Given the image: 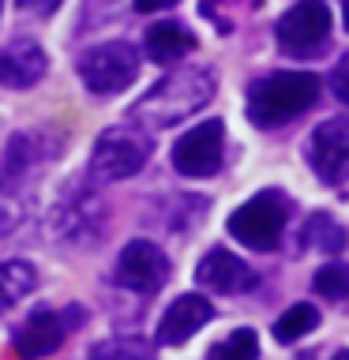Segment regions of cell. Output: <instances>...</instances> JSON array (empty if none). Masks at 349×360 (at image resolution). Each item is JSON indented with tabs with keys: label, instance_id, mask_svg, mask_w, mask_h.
<instances>
[{
	"label": "cell",
	"instance_id": "2e32d148",
	"mask_svg": "<svg viewBox=\"0 0 349 360\" xmlns=\"http://www.w3.org/2000/svg\"><path fill=\"white\" fill-rule=\"evenodd\" d=\"M143 49H146V56H151L154 64H177V60H184V56L196 49V34H191L184 22L165 19V22H154V27L146 30Z\"/></svg>",
	"mask_w": 349,
	"mask_h": 360
},
{
	"label": "cell",
	"instance_id": "603a6c76",
	"mask_svg": "<svg viewBox=\"0 0 349 360\" xmlns=\"http://www.w3.org/2000/svg\"><path fill=\"white\" fill-rule=\"evenodd\" d=\"M19 221H23V202L0 191V236H4V233H11Z\"/></svg>",
	"mask_w": 349,
	"mask_h": 360
},
{
	"label": "cell",
	"instance_id": "9a60e30c",
	"mask_svg": "<svg viewBox=\"0 0 349 360\" xmlns=\"http://www.w3.org/2000/svg\"><path fill=\"white\" fill-rule=\"evenodd\" d=\"M49 68L42 45L34 41H11L8 49H0V86L11 90H30Z\"/></svg>",
	"mask_w": 349,
	"mask_h": 360
},
{
	"label": "cell",
	"instance_id": "7c38bea8",
	"mask_svg": "<svg viewBox=\"0 0 349 360\" xmlns=\"http://www.w3.org/2000/svg\"><path fill=\"white\" fill-rule=\"evenodd\" d=\"M196 278H199V285H207L214 292H225V297L248 292V289L259 285V274L244 263V259H236L229 248H210V252L199 259Z\"/></svg>",
	"mask_w": 349,
	"mask_h": 360
},
{
	"label": "cell",
	"instance_id": "6da1fadb",
	"mask_svg": "<svg viewBox=\"0 0 349 360\" xmlns=\"http://www.w3.org/2000/svg\"><path fill=\"white\" fill-rule=\"evenodd\" d=\"M214 98V72L210 68H177L162 83H154L146 94L132 105V124L139 128H173V124L188 120Z\"/></svg>",
	"mask_w": 349,
	"mask_h": 360
},
{
	"label": "cell",
	"instance_id": "4316f807",
	"mask_svg": "<svg viewBox=\"0 0 349 360\" xmlns=\"http://www.w3.org/2000/svg\"><path fill=\"white\" fill-rule=\"evenodd\" d=\"M334 360H349V349H338V353H334Z\"/></svg>",
	"mask_w": 349,
	"mask_h": 360
},
{
	"label": "cell",
	"instance_id": "cb8c5ba5",
	"mask_svg": "<svg viewBox=\"0 0 349 360\" xmlns=\"http://www.w3.org/2000/svg\"><path fill=\"white\" fill-rule=\"evenodd\" d=\"M331 94L342 101V105H349V53L334 64V72H331Z\"/></svg>",
	"mask_w": 349,
	"mask_h": 360
},
{
	"label": "cell",
	"instance_id": "ba28073f",
	"mask_svg": "<svg viewBox=\"0 0 349 360\" xmlns=\"http://www.w3.org/2000/svg\"><path fill=\"white\" fill-rule=\"evenodd\" d=\"M225 158V124L199 120L173 143V169L180 176H214Z\"/></svg>",
	"mask_w": 349,
	"mask_h": 360
},
{
	"label": "cell",
	"instance_id": "52a82bcc",
	"mask_svg": "<svg viewBox=\"0 0 349 360\" xmlns=\"http://www.w3.org/2000/svg\"><path fill=\"white\" fill-rule=\"evenodd\" d=\"M106 229V202L90 184L68 188L53 207V233L64 244H87Z\"/></svg>",
	"mask_w": 349,
	"mask_h": 360
},
{
	"label": "cell",
	"instance_id": "5b68a950",
	"mask_svg": "<svg viewBox=\"0 0 349 360\" xmlns=\"http://www.w3.org/2000/svg\"><path fill=\"white\" fill-rule=\"evenodd\" d=\"M79 79L90 94H117L139 75V53L132 41H101L79 53Z\"/></svg>",
	"mask_w": 349,
	"mask_h": 360
},
{
	"label": "cell",
	"instance_id": "8fae6325",
	"mask_svg": "<svg viewBox=\"0 0 349 360\" xmlns=\"http://www.w3.org/2000/svg\"><path fill=\"white\" fill-rule=\"evenodd\" d=\"M68 330H72V311H34L15 330L11 345H15V353L23 360H42L64 345Z\"/></svg>",
	"mask_w": 349,
	"mask_h": 360
},
{
	"label": "cell",
	"instance_id": "8992f818",
	"mask_svg": "<svg viewBox=\"0 0 349 360\" xmlns=\"http://www.w3.org/2000/svg\"><path fill=\"white\" fill-rule=\"evenodd\" d=\"M278 45L289 56H315L331 41V8L326 0H297L286 15L278 19Z\"/></svg>",
	"mask_w": 349,
	"mask_h": 360
},
{
	"label": "cell",
	"instance_id": "3957f363",
	"mask_svg": "<svg viewBox=\"0 0 349 360\" xmlns=\"http://www.w3.org/2000/svg\"><path fill=\"white\" fill-rule=\"evenodd\" d=\"M146 158H151V135L139 124L106 128L94 139V150H90V180H98V184L128 180L146 165Z\"/></svg>",
	"mask_w": 349,
	"mask_h": 360
},
{
	"label": "cell",
	"instance_id": "9c48e42d",
	"mask_svg": "<svg viewBox=\"0 0 349 360\" xmlns=\"http://www.w3.org/2000/svg\"><path fill=\"white\" fill-rule=\"evenodd\" d=\"M113 281L128 292H158L169 281V259L158 244L151 240H132L124 244V252L117 255L113 266Z\"/></svg>",
	"mask_w": 349,
	"mask_h": 360
},
{
	"label": "cell",
	"instance_id": "44dd1931",
	"mask_svg": "<svg viewBox=\"0 0 349 360\" xmlns=\"http://www.w3.org/2000/svg\"><path fill=\"white\" fill-rule=\"evenodd\" d=\"M207 360H259V338H255V330H248V326L233 330L229 338H222L218 345H210Z\"/></svg>",
	"mask_w": 349,
	"mask_h": 360
},
{
	"label": "cell",
	"instance_id": "d4e9b609",
	"mask_svg": "<svg viewBox=\"0 0 349 360\" xmlns=\"http://www.w3.org/2000/svg\"><path fill=\"white\" fill-rule=\"evenodd\" d=\"M61 4H64V0H19V8L23 11H34V15H53Z\"/></svg>",
	"mask_w": 349,
	"mask_h": 360
},
{
	"label": "cell",
	"instance_id": "30bf717a",
	"mask_svg": "<svg viewBox=\"0 0 349 360\" xmlns=\"http://www.w3.org/2000/svg\"><path fill=\"white\" fill-rule=\"evenodd\" d=\"M308 162L323 184H342L349 176V117H331L312 131Z\"/></svg>",
	"mask_w": 349,
	"mask_h": 360
},
{
	"label": "cell",
	"instance_id": "5bb4252c",
	"mask_svg": "<svg viewBox=\"0 0 349 360\" xmlns=\"http://www.w3.org/2000/svg\"><path fill=\"white\" fill-rule=\"evenodd\" d=\"M56 158V139H49L45 131H19L11 135L4 146V162H0V184H11V180L27 176L34 165Z\"/></svg>",
	"mask_w": 349,
	"mask_h": 360
},
{
	"label": "cell",
	"instance_id": "d6986e66",
	"mask_svg": "<svg viewBox=\"0 0 349 360\" xmlns=\"http://www.w3.org/2000/svg\"><path fill=\"white\" fill-rule=\"evenodd\" d=\"M300 240H304V248H319V252H342L345 229L334 218H326V214H312L300 229Z\"/></svg>",
	"mask_w": 349,
	"mask_h": 360
},
{
	"label": "cell",
	"instance_id": "7402d4cb",
	"mask_svg": "<svg viewBox=\"0 0 349 360\" xmlns=\"http://www.w3.org/2000/svg\"><path fill=\"white\" fill-rule=\"evenodd\" d=\"M312 289L319 292L323 300H345L349 297V266L345 263H326L315 270Z\"/></svg>",
	"mask_w": 349,
	"mask_h": 360
},
{
	"label": "cell",
	"instance_id": "83f0119b",
	"mask_svg": "<svg viewBox=\"0 0 349 360\" xmlns=\"http://www.w3.org/2000/svg\"><path fill=\"white\" fill-rule=\"evenodd\" d=\"M345 30H349V0H345Z\"/></svg>",
	"mask_w": 349,
	"mask_h": 360
},
{
	"label": "cell",
	"instance_id": "7a4b0ae2",
	"mask_svg": "<svg viewBox=\"0 0 349 360\" xmlns=\"http://www.w3.org/2000/svg\"><path fill=\"white\" fill-rule=\"evenodd\" d=\"M319 90L323 83L312 72H270L248 90V120L255 128H281L308 112L319 101Z\"/></svg>",
	"mask_w": 349,
	"mask_h": 360
},
{
	"label": "cell",
	"instance_id": "ffe728a7",
	"mask_svg": "<svg viewBox=\"0 0 349 360\" xmlns=\"http://www.w3.org/2000/svg\"><path fill=\"white\" fill-rule=\"evenodd\" d=\"M87 360H154V345L143 338H106L90 349Z\"/></svg>",
	"mask_w": 349,
	"mask_h": 360
},
{
	"label": "cell",
	"instance_id": "ac0fdd59",
	"mask_svg": "<svg viewBox=\"0 0 349 360\" xmlns=\"http://www.w3.org/2000/svg\"><path fill=\"white\" fill-rule=\"evenodd\" d=\"M315 326H319V311H315V304H293V308H286L278 315L274 338L281 345H293V342H300L304 334H312Z\"/></svg>",
	"mask_w": 349,
	"mask_h": 360
},
{
	"label": "cell",
	"instance_id": "277c9868",
	"mask_svg": "<svg viewBox=\"0 0 349 360\" xmlns=\"http://www.w3.org/2000/svg\"><path fill=\"white\" fill-rule=\"evenodd\" d=\"M289 225V199L281 191H259L229 214V233L252 252H274Z\"/></svg>",
	"mask_w": 349,
	"mask_h": 360
},
{
	"label": "cell",
	"instance_id": "e0dca14e",
	"mask_svg": "<svg viewBox=\"0 0 349 360\" xmlns=\"http://www.w3.org/2000/svg\"><path fill=\"white\" fill-rule=\"evenodd\" d=\"M34 285H38V270L30 263H23V259L0 263V315L8 308H15L27 292H34Z\"/></svg>",
	"mask_w": 349,
	"mask_h": 360
},
{
	"label": "cell",
	"instance_id": "484cf974",
	"mask_svg": "<svg viewBox=\"0 0 349 360\" xmlns=\"http://www.w3.org/2000/svg\"><path fill=\"white\" fill-rule=\"evenodd\" d=\"M177 0H135V8L139 11H162V8H173Z\"/></svg>",
	"mask_w": 349,
	"mask_h": 360
},
{
	"label": "cell",
	"instance_id": "f1b7e54d",
	"mask_svg": "<svg viewBox=\"0 0 349 360\" xmlns=\"http://www.w3.org/2000/svg\"><path fill=\"white\" fill-rule=\"evenodd\" d=\"M0 8H4V4H0Z\"/></svg>",
	"mask_w": 349,
	"mask_h": 360
},
{
	"label": "cell",
	"instance_id": "4fadbf2b",
	"mask_svg": "<svg viewBox=\"0 0 349 360\" xmlns=\"http://www.w3.org/2000/svg\"><path fill=\"white\" fill-rule=\"evenodd\" d=\"M214 319V304L199 292H184L165 308L162 323H158V345H184L196 330H203Z\"/></svg>",
	"mask_w": 349,
	"mask_h": 360
}]
</instances>
